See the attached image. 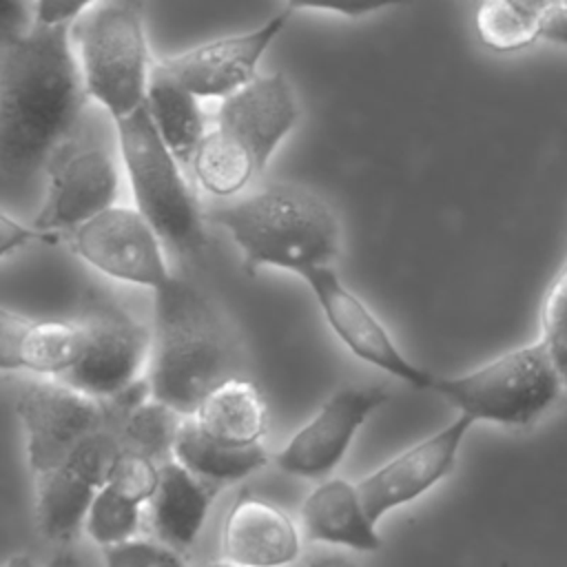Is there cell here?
Listing matches in <instances>:
<instances>
[{
    "label": "cell",
    "mask_w": 567,
    "mask_h": 567,
    "mask_svg": "<svg viewBox=\"0 0 567 567\" xmlns=\"http://www.w3.org/2000/svg\"><path fill=\"white\" fill-rule=\"evenodd\" d=\"M472 425L474 421L458 412L452 423L405 447L363 476L357 483V489L368 516L377 523L388 512L416 501L445 478L452 472L458 447Z\"/></svg>",
    "instance_id": "cell-13"
},
{
    "label": "cell",
    "mask_w": 567,
    "mask_h": 567,
    "mask_svg": "<svg viewBox=\"0 0 567 567\" xmlns=\"http://www.w3.org/2000/svg\"><path fill=\"white\" fill-rule=\"evenodd\" d=\"M540 341L567 385V257L549 281L540 306Z\"/></svg>",
    "instance_id": "cell-27"
},
{
    "label": "cell",
    "mask_w": 567,
    "mask_h": 567,
    "mask_svg": "<svg viewBox=\"0 0 567 567\" xmlns=\"http://www.w3.org/2000/svg\"><path fill=\"white\" fill-rule=\"evenodd\" d=\"M71 42L89 100L113 122L144 106L153 64L142 0H97L71 24Z\"/></svg>",
    "instance_id": "cell-5"
},
{
    "label": "cell",
    "mask_w": 567,
    "mask_h": 567,
    "mask_svg": "<svg viewBox=\"0 0 567 567\" xmlns=\"http://www.w3.org/2000/svg\"><path fill=\"white\" fill-rule=\"evenodd\" d=\"M97 0H35L38 22L42 24L75 22Z\"/></svg>",
    "instance_id": "cell-33"
},
{
    "label": "cell",
    "mask_w": 567,
    "mask_h": 567,
    "mask_svg": "<svg viewBox=\"0 0 567 567\" xmlns=\"http://www.w3.org/2000/svg\"><path fill=\"white\" fill-rule=\"evenodd\" d=\"M0 567H38V565L29 554L18 551V554H9L7 558H2Z\"/></svg>",
    "instance_id": "cell-37"
},
{
    "label": "cell",
    "mask_w": 567,
    "mask_h": 567,
    "mask_svg": "<svg viewBox=\"0 0 567 567\" xmlns=\"http://www.w3.org/2000/svg\"><path fill=\"white\" fill-rule=\"evenodd\" d=\"M111 403L120 405L122 412L117 419L122 447L151 456L157 463L171 458L175 432L182 419L179 412L148 396L146 383H137L133 390L113 399Z\"/></svg>",
    "instance_id": "cell-22"
},
{
    "label": "cell",
    "mask_w": 567,
    "mask_h": 567,
    "mask_svg": "<svg viewBox=\"0 0 567 567\" xmlns=\"http://www.w3.org/2000/svg\"><path fill=\"white\" fill-rule=\"evenodd\" d=\"M319 567H350V565H343V563H323Z\"/></svg>",
    "instance_id": "cell-39"
},
{
    "label": "cell",
    "mask_w": 567,
    "mask_h": 567,
    "mask_svg": "<svg viewBox=\"0 0 567 567\" xmlns=\"http://www.w3.org/2000/svg\"><path fill=\"white\" fill-rule=\"evenodd\" d=\"M190 171L197 184L217 197H233L241 193L252 177L261 171L244 151H239L230 140H226L217 128L208 124L197 151L190 159Z\"/></svg>",
    "instance_id": "cell-24"
},
{
    "label": "cell",
    "mask_w": 567,
    "mask_h": 567,
    "mask_svg": "<svg viewBox=\"0 0 567 567\" xmlns=\"http://www.w3.org/2000/svg\"><path fill=\"white\" fill-rule=\"evenodd\" d=\"M144 106L162 142L182 166H188L210 124L202 109V97L177 82L162 64H153Z\"/></svg>",
    "instance_id": "cell-20"
},
{
    "label": "cell",
    "mask_w": 567,
    "mask_h": 567,
    "mask_svg": "<svg viewBox=\"0 0 567 567\" xmlns=\"http://www.w3.org/2000/svg\"><path fill=\"white\" fill-rule=\"evenodd\" d=\"M171 456L193 474L226 483L244 478L268 463L264 445H228L208 436L193 414H182Z\"/></svg>",
    "instance_id": "cell-21"
},
{
    "label": "cell",
    "mask_w": 567,
    "mask_h": 567,
    "mask_svg": "<svg viewBox=\"0 0 567 567\" xmlns=\"http://www.w3.org/2000/svg\"><path fill=\"white\" fill-rule=\"evenodd\" d=\"M35 24V0H0V49L24 38Z\"/></svg>",
    "instance_id": "cell-31"
},
{
    "label": "cell",
    "mask_w": 567,
    "mask_h": 567,
    "mask_svg": "<svg viewBox=\"0 0 567 567\" xmlns=\"http://www.w3.org/2000/svg\"><path fill=\"white\" fill-rule=\"evenodd\" d=\"M44 168L47 193L33 219L44 239L66 235L117 199L120 173L113 153L100 144L64 142Z\"/></svg>",
    "instance_id": "cell-10"
},
{
    "label": "cell",
    "mask_w": 567,
    "mask_h": 567,
    "mask_svg": "<svg viewBox=\"0 0 567 567\" xmlns=\"http://www.w3.org/2000/svg\"><path fill=\"white\" fill-rule=\"evenodd\" d=\"M80 328L73 321L35 319L27 348V372L60 379L78 359Z\"/></svg>",
    "instance_id": "cell-25"
},
{
    "label": "cell",
    "mask_w": 567,
    "mask_h": 567,
    "mask_svg": "<svg viewBox=\"0 0 567 567\" xmlns=\"http://www.w3.org/2000/svg\"><path fill=\"white\" fill-rule=\"evenodd\" d=\"M543 40H551L567 47V0H554V9L543 31Z\"/></svg>",
    "instance_id": "cell-35"
},
{
    "label": "cell",
    "mask_w": 567,
    "mask_h": 567,
    "mask_svg": "<svg viewBox=\"0 0 567 567\" xmlns=\"http://www.w3.org/2000/svg\"><path fill=\"white\" fill-rule=\"evenodd\" d=\"M71 24L38 22L0 49V173L29 177L66 142L89 95Z\"/></svg>",
    "instance_id": "cell-1"
},
{
    "label": "cell",
    "mask_w": 567,
    "mask_h": 567,
    "mask_svg": "<svg viewBox=\"0 0 567 567\" xmlns=\"http://www.w3.org/2000/svg\"><path fill=\"white\" fill-rule=\"evenodd\" d=\"M104 563L106 567H188L182 558V549L148 538H128L115 545H106Z\"/></svg>",
    "instance_id": "cell-29"
},
{
    "label": "cell",
    "mask_w": 567,
    "mask_h": 567,
    "mask_svg": "<svg viewBox=\"0 0 567 567\" xmlns=\"http://www.w3.org/2000/svg\"><path fill=\"white\" fill-rule=\"evenodd\" d=\"M35 319L0 306V370H24Z\"/></svg>",
    "instance_id": "cell-30"
},
{
    "label": "cell",
    "mask_w": 567,
    "mask_h": 567,
    "mask_svg": "<svg viewBox=\"0 0 567 567\" xmlns=\"http://www.w3.org/2000/svg\"><path fill=\"white\" fill-rule=\"evenodd\" d=\"M221 483L202 478L173 456L159 463L157 487L148 501L153 532L159 540L186 549L199 536Z\"/></svg>",
    "instance_id": "cell-17"
},
{
    "label": "cell",
    "mask_w": 567,
    "mask_h": 567,
    "mask_svg": "<svg viewBox=\"0 0 567 567\" xmlns=\"http://www.w3.org/2000/svg\"><path fill=\"white\" fill-rule=\"evenodd\" d=\"M193 419L221 443L259 445L268 427V403L252 381L228 377L202 399Z\"/></svg>",
    "instance_id": "cell-19"
},
{
    "label": "cell",
    "mask_w": 567,
    "mask_h": 567,
    "mask_svg": "<svg viewBox=\"0 0 567 567\" xmlns=\"http://www.w3.org/2000/svg\"><path fill=\"white\" fill-rule=\"evenodd\" d=\"M230 337L210 299L190 281L171 275L155 288L148 396L179 414H193L202 399L233 377Z\"/></svg>",
    "instance_id": "cell-2"
},
{
    "label": "cell",
    "mask_w": 567,
    "mask_h": 567,
    "mask_svg": "<svg viewBox=\"0 0 567 567\" xmlns=\"http://www.w3.org/2000/svg\"><path fill=\"white\" fill-rule=\"evenodd\" d=\"M204 567H246V565H239V563H233L228 558H221V560H213V563H208Z\"/></svg>",
    "instance_id": "cell-38"
},
{
    "label": "cell",
    "mask_w": 567,
    "mask_h": 567,
    "mask_svg": "<svg viewBox=\"0 0 567 567\" xmlns=\"http://www.w3.org/2000/svg\"><path fill=\"white\" fill-rule=\"evenodd\" d=\"M388 401L383 388H341L277 452L281 472L301 478L330 474L346 456L357 430L370 412Z\"/></svg>",
    "instance_id": "cell-14"
},
{
    "label": "cell",
    "mask_w": 567,
    "mask_h": 567,
    "mask_svg": "<svg viewBox=\"0 0 567 567\" xmlns=\"http://www.w3.org/2000/svg\"><path fill=\"white\" fill-rule=\"evenodd\" d=\"M299 120L295 86L284 73L257 75L250 84L219 100L210 126L264 168Z\"/></svg>",
    "instance_id": "cell-15"
},
{
    "label": "cell",
    "mask_w": 567,
    "mask_h": 567,
    "mask_svg": "<svg viewBox=\"0 0 567 567\" xmlns=\"http://www.w3.org/2000/svg\"><path fill=\"white\" fill-rule=\"evenodd\" d=\"M288 16L290 11L284 9L250 31L202 42L159 64L197 97L224 100L259 75V62L286 27Z\"/></svg>",
    "instance_id": "cell-12"
},
{
    "label": "cell",
    "mask_w": 567,
    "mask_h": 567,
    "mask_svg": "<svg viewBox=\"0 0 567 567\" xmlns=\"http://www.w3.org/2000/svg\"><path fill=\"white\" fill-rule=\"evenodd\" d=\"M115 131L135 208L166 248L184 259L197 257L206 248L204 210L182 162L157 135L146 106L115 120Z\"/></svg>",
    "instance_id": "cell-4"
},
{
    "label": "cell",
    "mask_w": 567,
    "mask_h": 567,
    "mask_svg": "<svg viewBox=\"0 0 567 567\" xmlns=\"http://www.w3.org/2000/svg\"><path fill=\"white\" fill-rule=\"evenodd\" d=\"M208 219L230 235L248 270L279 268L301 277L310 268L332 266L339 255L341 228L332 206L295 182L266 184L213 208Z\"/></svg>",
    "instance_id": "cell-3"
},
{
    "label": "cell",
    "mask_w": 567,
    "mask_h": 567,
    "mask_svg": "<svg viewBox=\"0 0 567 567\" xmlns=\"http://www.w3.org/2000/svg\"><path fill=\"white\" fill-rule=\"evenodd\" d=\"M565 381L545 343L501 352L456 377H436L432 390L474 423L527 425L560 396Z\"/></svg>",
    "instance_id": "cell-6"
},
{
    "label": "cell",
    "mask_w": 567,
    "mask_h": 567,
    "mask_svg": "<svg viewBox=\"0 0 567 567\" xmlns=\"http://www.w3.org/2000/svg\"><path fill=\"white\" fill-rule=\"evenodd\" d=\"M301 527L310 540L343 545L357 551L381 547L377 523L368 516L357 485L346 478H328L306 496Z\"/></svg>",
    "instance_id": "cell-18"
},
{
    "label": "cell",
    "mask_w": 567,
    "mask_h": 567,
    "mask_svg": "<svg viewBox=\"0 0 567 567\" xmlns=\"http://www.w3.org/2000/svg\"><path fill=\"white\" fill-rule=\"evenodd\" d=\"M159 478V463L151 456L122 447L104 485L113 487L115 492L137 501L148 503Z\"/></svg>",
    "instance_id": "cell-28"
},
{
    "label": "cell",
    "mask_w": 567,
    "mask_h": 567,
    "mask_svg": "<svg viewBox=\"0 0 567 567\" xmlns=\"http://www.w3.org/2000/svg\"><path fill=\"white\" fill-rule=\"evenodd\" d=\"M62 239L89 266L111 279L157 288L168 277L164 244L135 206H109Z\"/></svg>",
    "instance_id": "cell-9"
},
{
    "label": "cell",
    "mask_w": 567,
    "mask_h": 567,
    "mask_svg": "<svg viewBox=\"0 0 567 567\" xmlns=\"http://www.w3.org/2000/svg\"><path fill=\"white\" fill-rule=\"evenodd\" d=\"M142 518V503L102 485L86 509L84 532L97 545H115L135 536Z\"/></svg>",
    "instance_id": "cell-26"
},
{
    "label": "cell",
    "mask_w": 567,
    "mask_h": 567,
    "mask_svg": "<svg viewBox=\"0 0 567 567\" xmlns=\"http://www.w3.org/2000/svg\"><path fill=\"white\" fill-rule=\"evenodd\" d=\"M551 9L554 0H478L474 27L487 49L512 53L543 40Z\"/></svg>",
    "instance_id": "cell-23"
},
{
    "label": "cell",
    "mask_w": 567,
    "mask_h": 567,
    "mask_svg": "<svg viewBox=\"0 0 567 567\" xmlns=\"http://www.w3.org/2000/svg\"><path fill=\"white\" fill-rule=\"evenodd\" d=\"M16 414L33 489L55 481L84 439L115 421L109 401L55 377L24 383L16 396Z\"/></svg>",
    "instance_id": "cell-7"
},
{
    "label": "cell",
    "mask_w": 567,
    "mask_h": 567,
    "mask_svg": "<svg viewBox=\"0 0 567 567\" xmlns=\"http://www.w3.org/2000/svg\"><path fill=\"white\" fill-rule=\"evenodd\" d=\"M47 567H80V560H78L73 549L64 547V549L53 554V558L47 563Z\"/></svg>",
    "instance_id": "cell-36"
},
{
    "label": "cell",
    "mask_w": 567,
    "mask_h": 567,
    "mask_svg": "<svg viewBox=\"0 0 567 567\" xmlns=\"http://www.w3.org/2000/svg\"><path fill=\"white\" fill-rule=\"evenodd\" d=\"M408 0H286L288 11H306V9H317V11H334L348 18H359L365 13H374L385 7H396L405 4Z\"/></svg>",
    "instance_id": "cell-32"
},
{
    "label": "cell",
    "mask_w": 567,
    "mask_h": 567,
    "mask_svg": "<svg viewBox=\"0 0 567 567\" xmlns=\"http://www.w3.org/2000/svg\"><path fill=\"white\" fill-rule=\"evenodd\" d=\"M301 551L299 529L275 503L239 494L221 527V556L246 567H284Z\"/></svg>",
    "instance_id": "cell-16"
},
{
    "label": "cell",
    "mask_w": 567,
    "mask_h": 567,
    "mask_svg": "<svg viewBox=\"0 0 567 567\" xmlns=\"http://www.w3.org/2000/svg\"><path fill=\"white\" fill-rule=\"evenodd\" d=\"M301 279L312 290L328 326L341 339V343L361 361L405 381L412 388L434 385V374L410 361L379 317L368 308V303L352 292L334 272L332 266H317L301 275Z\"/></svg>",
    "instance_id": "cell-11"
},
{
    "label": "cell",
    "mask_w": 567,
    "mask_h": 567,
    "mask_svg": "<svg viewBox=\"0 0 567 567\" xmlns=\"http://www.w3.org/2000/svg\"><path fill=\"white\" fill-rule=\"evenodd\" d=\"M35 239H44V237L33 226L22 224L13 215H9L4 208H0V257L11 255Z\"/></svg>",
    "instance_id": "cell-34"
},
{
    "label": "cell",
    "mask_w": 567,
    "mask_h": 567,
    "mask_svg": "<svg viewBox=\"0 0 567 567\" xmlns=\"http://www.w3.org/2000/svg\"><path fill=\"white\" fill-rule=\"evenodd\" d=\"M75 323L80 352L60 379L104 401L135 388L148 363L151 328L102 295L82 301Z\"/></svg>",
    "instance_id": "cell-8"
}]
</instances>
